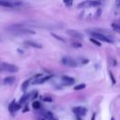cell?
Wrapping results in <instances>:
<instances>
[{
  "instance_id": "1",
  "label": "cell",
  "mask_w": 120,
  "mask_h": 120,
  "mask_svg": "<svg viewBox=\"0 0 120 120\" xmlns=\"http://www.w3.org/2000/svg\"><path fill=\"white\" fill-rule=\"evenodd\" d=\"M8 30H9L14 35H34L35 34V31L29 28L22 27V25H20V24L11 25L8 28Z\"/></svg>"
},
{
  "instance_id": "2",
  "label": "cell",
  "mask_w": 120,
  "mask_h": 120,
  "mask_svg": "<svg viewBox=\"0 0 120 120\" xmlns=\"http://www.w3.org/2000/svg\"><path fill=\"white\" fill-rule=\"evenodd\" d=\"M86 32L89 33V35L92 38L98 39V41H104V42H107V43H112L113 42L112 39H110L108 37H106L105 34H102L100 32H97L95 30H86Z\"/></svg>"
},
{
  "instance_id": "3",
  "label": "cell",
  "mask_w": 120,
  "mask_h": 120,
  "mask_svg": "<svg viewBox=\"0 0 120 120\" xmlns=\"http://www.w3.org/2000/svg\"><path fill=\"white\" fill-rule=\"evenodd\" d=\"M101 3L98 0H85L82 3H80L77 8H95V7H98L100 6Z\"/></svg>"
},
{
  "instance_id": "4",
  "label": "cell",
  "mask_w": 120,
  "mask_h": 120,
  "mask_svg": "<svg viewBox=\"0 0 120 120\" xmlns=\"http://www.w3.org/2000/svg\"><path fill=\"white\" fill-rule=\"evenodd\" d=\"M0 70L8 71V72H18L19 71V68L16 65L3 62V63L0 64Z\"/></svg>"
},
{
  "instance_id": "5",
  "label": "cell",
  "mask_w": 120,
  "mask_h": 120,
  "mask_svg": "<svg viewBox=\"0 0 120 120\" xmlns=\"http://www.w3.org/2000/svg\"><path fill=\"white\" fill-rule=\"evenodd\" d=\"M62 64L65 65V66H68V67H70V68H76L78 66V63L75 59L69 57V56H64L62 58Z\"/></svg>"
},
{
  "instance_id": "6",
  "label": "cell",
  "mask_w": 120,
  "mask_h": 120,
  "mask_svg": "<svg viewBox=\"0 0 120 120\" xmlns=\"http://www.w3.org/2000/svg\"><path fill=\"white\" fill-rule=\"evenodd\" d=\"M67 34L68 35V36H70L71 38H75V39H82L83 38V36H82V34H81L79 31H77V30H74V29H68L67 31Z\"/></svg>"
},
{
  "instance_id": "7",
  "label": "cell",
  "mask_w": 120,
  "mask_h": 120,
  "mask_svg": "<svg viewBox=\"0 0 120 120\" xmlns=\"http://www.w3.org/2000/svg\"><path fill=\"white\" fill-rule=\"evenodd\" d=\"M61 80L65 85H72L75 83V78L70 76H62Z\"/></svg>"
},
{
  "instance_id": "8",
  "label": "cell",
  "mask_w": 120,
  "mask_h": 120,
  "mask_svg": "<svg viewBox=\"0 0 120 120\" xmlns=\"http://www.w3.org/2000/svg\"><path fill=\"white\" fill-rule=\"evenodd\" d=\"M72 112H73L75 114L79 115V116H83V115H85V113H86V109H85L84 107L79 106V107H74V108L72 109Z\"/></svg>"
},
{
  "instance_id": "9",
  "label": "cell",
  "mask_w": 120,
  "mask_h": 120,
  "mask_svg": "<svg viewBox=\"0 0 120 120\" xmlns=\"http://www.w3.org/2000/svg\"><path fill=\"white\" fill-rule=\"evenodd\" d=\"M19 109H21V105H20L19 103L15 102V100H12L11 103L9 104V106H8V110H9V112H14L18 111Z\"/></svg>"
},
{
  "instance_id": "10",
  "label": "cell",
  "mask_w": 120,
  "mask_h": 120,
  "mask_svg": "<svg viewBox=\"0 0 120 120\" xmlns=\"http://www.w3.org/2000/svg\"><path fill=\"white\" fill-rule=\"evenodd\" d=\"M24 44L27 45V46L33 47V48H38V49H41L42 48V45L40 43H38L37 41H34V40H25Z\"/></svg>"
},
{
  "instance_id": "11",
  "label": "cell",
  "mask_w": 120,
  "mask_h": 120,
  "mask_svg": "<svg viewBox=\"0 0 120 120\" xmlns=\"http://www.w3.org/2000/svg\"><path fill=\"white\" fill-rule=\"evenodd\" d=\"M51 78H52V75H49V76H43V77L35 79V81L33 82V83H34V84H40V83H43V82L49 81Z\"/></svg>"
},
{
  "instance_id": "12",
  "label": "cell",
  "mask_w": 120,
  "mask_h": 120,
  "mask_svg": "<svg viewBox=\"0 0 120 120\" xmlns=\"http://www.w3.org/2000/svg\"><path fill=\"white\" fill-rule=\"evenodd\" d=\"M15 82V77L13 76H9V77H6L3 81V84L5 85H8V84H12Z\"/></svg>"
},
{
  "instance_id": "13",
  "label": "cell",
  "mask_w": 120,
  "mask_h": 120,
  "mask_svg": "<svg viewBox=\"0 0 120 120\" xmlns=\"http://www.w3.org/2000/svg\"><path fill=\"white\" fill-rule=\"evenodd\" d=\"M0 7H4V8H13V4L6 1V0H0Z\"/></svg>"
},
{
  "instance_id": "14",
  "label": "cell",
  "mask_w": 120,
  "mask_h": 120,
  "mask_svg": "<svg viewBox=\"0 0 120 120\" xmlns=\"http://www.w3.org/2000/svg\"><path fill=\"white\" fill-rule=\"evenodd\" d=\"M30 98V94H28V93L24 94V95L20 98V100H19V104H20V105H22V104L25 103V102L28 100V98Z\"/></svg>"
},
{
  "instance_id": "15",
  "label": "cell",
  "mask_w": 120,
  "mask_h": 120,
  "mask_svg": "<svg viewBox=\"0 0 120 120\" xmlns=\"http://www.w3.org/2000/svg\"><path fill=\"white\" fill-rule=\"evenodd\" d=\"M30 82H31V79H27V80H25L24 82H22L21 89H22V91H25V90L27 89V87L29 86V83H30Z\"/></svg>"
},
{
  "instance_id": "16",
  "label": "cell",
  "mask_w": 120,
  "mask_h": 120,
  "mask_svg": "<svg viewBox=\"0 0 120 120\" xmlns=\"http://www.w3.org/2000/svg\"><path fill=\"white\" fill-rule=\"evenodd\" d=\"M40 107H41V103H40V101H38V100H35V101L32 102V108H33V109H35V110H38V109H40Z\"/></svg>"
},
{
  "instance_id": "17",
  "label": "cell",
  "mask_w": 120,
  "mask_h": 120,
  "mask_svg": "<svg viewBox=\"0 0 120 120\" xmlns=\"http://www.w3.org/2000/svg\"><path fill=\"white\" fill-rule=\"evenodd\" d=\"M51 35H52V37H53L54 38L58 39L59 41H62V42H66V39H65L63 37H61V36H58L57 34H54V33H52Z\"/></svg>"
},
{
  "instance_id": "18",
  "label": "cell",
  "mask_w": 120,
  "mask_h": 120,
  "mask_svg": "<svg viewBox=\"0 0 120 120\" xmlns=\"http://www.w3.org/2000/svg\"><path fill=\"white\" fill-rule=\"evenodd\" d=\"M71 46L74 47L75 49H79V48H82V44L79 41H72L71 42Z\"/></svg>"
},
{
  "instance_id": "19",
  "label": "cell",
  "mask_w": 120,
  "mask_h": 120,
  "mask_svg": "<svg viewBox=\"0 0 120 120\" xmlns=\"http://www.w3.org/2000/svg\"><path fill=\"white\" fill-rule=\"evenodd\" d=\"M45 118L48 120H54V116L51 112H46L45 113Z\"/></svg>"
},
{
  "instance_id": "20",
  "label": "cell",
  "mask_w": 120,
  "mask_h": 120,
  "mask_svg": "<svg viewBox=\"0 0 120 120\" xmlns=\"http://www.w3.org/2000/svg\"><path fill=\"white\" fill-rule=\"evenodd\" d=\"M86 87V84L85 83H80V84H78V85H75L74 86V90H81V89H84Z\"/></svg>"
},
{
  "instance_id": "21",
  "label": "cell",
  "mask_w": 120,
  "mask_h": 120,
  "mask_svg": "<svg viewBox=\"0 0 120 120\" xmlns=\"http://www.w3.org/2000/svg\"><path fill=\"white\" fill-rule=\"evenodd\" d=\"M112 29H113L115 32H117V33L120 32V26H119V24H117V23H115V22H112Z\"/></svg>"
},
{
  "instance_id": "22",
  "label": "cell",
  "mask_w": 120,
  "mask_h": 120,
  "mask_svg": "<svg viewBox=\"0 0 120 120\" xmlns=\"http://www.w3.org/2000/svg\"><path fill=\"white\" fill-rule=\"evenodd\" d=\"M90 41H91L92 43H94L95 45L98 46V47H100V46H101V43H100V41H98V39H96V38H90Z\"/></svg>"
},
{
  "instance_id": "23",
  "label": "cell",
  "mask_w": 120,
  "mask_h": 120,
  "mask_svg": "<svg viewBox=\"0 0 120 120\" xmlns=\"http://www.w3.org/2000/svg\"><path fill=\"white\" fill-rule=\"evenodd\" d=\"M64 4L67 7H71L73 4V0H64Z\"/></svg>"
},
{
  "instance_id": "24",
  "label": "cell",
  "mask_w": 120,
  "mask_h": 120,
  "mask_svg": "<svg viewBox=\"0 0 120 120\" xmlns=\"http://www.w3.org/2000/svg\"><path fill=\"white\" fill-rule=\"evenodd\" d=\"M109 75H110V78H111V81H112V84H115L116 81H115V79H114V76H113V74L112 73V71H109Z\"/></svg>"
},
{
  "instance_id": "25",
  "label": "cell",
  "mask_w": 120,
  "mask_h": 120,
  "mask_svg": "<svg viewBox=\"0 0 120 120\" xmlns=\"http://www.w3.org/2000/svg\"><path fill=\"white\" fill-rule=\"evenodd\" d=\"M43 101H46V102H52V99L51 97H44L43 98Z\"/></svg>"
},
{
  "instance_id": "26",
  "label": "cell",
  "mask_w": 120,
  "mask_h": 120,
  "mask_svg": "<svg viewBox=\"0 0 120 120\" xmlns=\"http://www.w3.org/2000/svg\"><path fill=\"white\" fill-rule=\"evenodd\" d=\"M100 14H101V9L98 8V11H97V14H96V15H97V17H98V16H100Z\"/></svg>"
},
{
  "instance_id": "27",
  "label": "cell",
  "mask_w": 120,
  "mask_h": 120,
  "mask_svg": "<svg viewBox=\"0 0 120 120\" xmlns=\"http://www.w3.org/2000/svg\"><path fill=\"white\" fill-rule=\"evenodd\" d=\"M95 118H96V113H93V115H92V118H91V120H95Z\"/></svg>"
},
{
  "instance_id": "28",
  "label": "cell",
  "mask_w": 120,
  "mask_h": 120,
  "mask_svg": "<svg viewBox=\"0 0 120 120\" xmlns=\"http://www.w3.org/2000/svg\"><path fill=\"white\" fill-rule=\"evenodd\" d=\"M119 1H120V0H116V3H115V4H116L117 7H119Z\"/></svg>"
},
{
  "instance_id": "29",
  "label": "cell",
  "mask_w": 120,
  "mask_h": 120,
  "mask_svg": "<svg viewBox=\"0 0 120 120\" xmlns=\"http://www.w3.org/2000/svg\"><path fill=\"white\" fill-rule=\"evenodd\" d=\"M111 120H114V118H113V117H112V118H111Z\"/></svg>"
},
{
  "instance_id": "30",
  "label": "cell",
  "mask_w": 120,
  "mask_h": 120,
  "mask_svg": "<svg viewBox=\"0 0 120 120\" xmlns=\"http://www.w3.org/2000/svg\"><path fill=\"white\" fill-rule=\"evenodd\" d=\"M40 120H45V119H40Z\"/></svg>"
},
{
  "instance_id": "31",
  "label": "cell",
  "mask_w": 120,
  "mask_h": 120,
  "mask_svg": "<svg viewBox=\"0 0 120 120\" xmlns=\"http://www.w3.org/2000/svg\"><path fill=\"white\" fill-rule=\"evenodd\" d=\"M98 1H101V0H98Z\"/></svg>"
},
{
  "instance_id": "32",
  "label": "cell",
  "mask_w": 120,
  "mask_h": 120,
  "mask_svg": "<svg viewBox=\"0 0 120 120\" xmlns=\"http://www.w3.org/2000/svg\"><path fill=\"white\" fill-rule=\"evenodd\" d=\"M6 1H8V0H6Z\"/></svg>"
},
{
  "instance_id": "33",
  "label": "cell",
  "mask_w": 120,
  "mask_h": 120,
  "mask_svg": "<svg viewBox=\"0 0 120 120\" xmlns=\"http://www.w3.org/2000/svg\"><path fill=\"white\" fill-rule=\"evenodd\" d=\"M0 40H1V39H0Z\"/></svg>"
}]
</instances>
